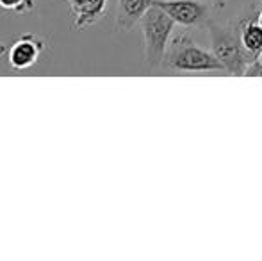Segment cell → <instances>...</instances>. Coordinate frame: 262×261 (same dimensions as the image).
<instances>
[{
    "mask_svg": "<svg viewBox=\"0 0 262 261\" xmlns=\"http://www.w3.org/2000/svg\"><path fill=\"white\" fill-rule=\"evenodd\" d=\"M216 2L220 4V6H223V2H225V0H216Z\"/></svg>",
    "mask_w": 262,
    "mask_h": 261,
    "instance_id": "obj_12",
    "label": "cell"
},
{
    "mask_svg": "<svg viewBox=\"0 0 262 261\" xmlns=\"http://www.w3.org/2000/svg\"><path fill=\"white\" fill-rule=\"evenodd\" d=\"M107 0H90V2L79 4V6H70L72 14V24L75 29H86L90 25L97 24L105 14Z\"/></svg>",
    "mask_w": 262,
    "mask_h": 261,
    "instance_id": "obj_7",
    "label": "cell"
},
{
    "mask_svg": "<svg viewBox=\"0 0 262 261\" xmlns=\"http://www.w3.org/2000/svg\"><path fill=\"white\" fill-rule=\"evenodd\" d=\"M6 52H7V47L4 45V43H0V56H4Z\"/></svg>",
    "mask_w": 262,
    "mask_h": 261,
    "instance_id": "obj_10",
    "label": "cell"
},
{
    "mask_svg": "<svg viewBox=\"0 0 262 261\" xmlns=\"http://www.w3.org/2000/svg\"><path fill=\"white\" fill-rule=\"evenodd\" d=\"M156 0H118L116 7V29L130 31L141 22L145 13L154 6Z\"/></svg>",
    "mask_w": 262,
    "mask_h": 261,
    "instance_id": "obj_6",
    "label": "cell"
},
{
    "mask_svg": "<svg viewBox=\"0 0 262 261\" xmlns=\"http://www.w3.org/2000/svg\"><path fill=\"white\" fill-rule=\"evenodd\" d=\"M45 50V43L34 34H25L18 38L7 50V59L14 70H27L34 66Z\"/></svg>",
    "mask_w": 262,
    "mask_h": 261,
    "instance_id": "obj_5",
    "label": "cell"
},
{
    "mask_svg": "<svg viewBox=\"0 0 262 261\" xmlns=\"http://www.w3.org/2000/svg\"><path fill=\"white\" fill-rule=\"evenodd\" d=\"M159 7L182 27H204L210 20V9L202 0H156Z\"/></svg>",
    "mask_w": 262,
    "mask_h": 261,
    "instance_id": "obj_4",
    "label": "cell"
},
{
    "mask_svg": "<svg viewBox=\"0 0 262 261\" xmlns=\"http://www.w3.org/2000/svg\"><path fill=\"white\" fill-rule=\"evenodd\" d=\"M162 66L175 72H220L225 70L216 56L202 49L186 31L173 32Z\"/></svg>",
    "mask_w": 262,
    "mask_h": 261,
    "instance_id": "obj_1",
    "label": "cell"
},
{
    "mask_svg": "<svg viewBox=\"0 0 262 261\" xmlns=\"http://www.w3.org/2000/svg\"><path fill=\"white\" fill-rule=\"evenodd\" d=\"M207 29L212 54L223 65L225 72H230L234 75H245L246 68L255 59L243 47L239 29L235 31V29H230L227 25H221L217 22H214L212 18L209 20Z\"/></svg>",
    "mask_w": 262,
    "mask_h": 261,
    "instance_id": "obj_3",
    "label": "cell"
},
{
    "mask_svg": "<svg viewBox=\"0 0 262 261\" xmlns=\"http://www.w3.org/2000/svg\"><path fill=\"white\" fill-rule=\"evenodd\" d=\"M0 7L18 14H25L29 11H32L34 0H0Z\"/></svg>",
    "mask_w": 262,
    "mask_h": 261,
    "instance_id": "obj_9",
    "label": "cell"
},
{
    "mask_svg": "<svg viewBox=\"0 0 262 261\" xmlns=\"http://www.w3.org/2000/svg\"><path fill=\"white\" fill-rule=\"evenodd\" d=\"M239 36L246 52L257 59L262 54V27L257 18H245L239 24Z\"/></svg>",
    "mask_w": 262,
    "mask_h": 261,
    "instance_id": "obj_8",
    "label": "cell"
},
{
    "mask_svg": "<svg viewBox=\"0 0 262 261\" xmlns=\"http://www.w3.org/2000/svg\"><path fill=\"white\" fill-rule=\"evenodd\" d=\"M257 61H259V63H262V54H260L259 57H257Z\"/></svg>",
    "mask_w": 262,
    "mask_h": 261,
    "instance_id": "obj_13",
    "label": "cell"
},
{
    "mask_svg": "<svg viewBox=\"0 0 262 261\" xmlns=\"http://www.w3.org/2000/svg\"><path fill=\"white\" fill-rule=\"evenodd\" d=\"M257 22L260 24V27H262V9L259 11V14H257Z\"/></svg>",
    "mask_w": 262,
    "mask_h": 261,
    "instance_id": "obj_11",
    "label": "cell"
},
{
    "mask_svg": "<svg viewBox=\"0 0 262 261\" xmlns=\"http://www.w3.org/2000/svg\"><path fill=\"white\" fill-rule=\"evenodd\" d=\"M145 42V61L150 70H157L164 61L168 43L175 32V22L156 2L139 22Z\"/></svg>",
    "mask_w": 262,
    "mask_h": 261,
    "instance_id": "obj_2",
    "label": "cell"
}]
</instances>
